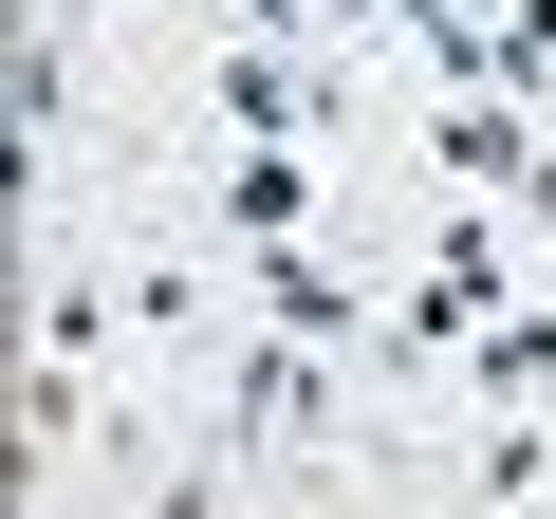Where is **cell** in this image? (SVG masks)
<instances>
[{"label": "cell", "mask_w": 556, "mask_h": 519, "mask_svg": "<svg viewBox=\"0 0 556 519\" xmlns=\"http://www.w3.org/2000/svg\"><path fill=\"white\" fill-rule=\"evenodd\" d=\"M427 167H445L464 204H519V186L556 167V112H519V93H427Z\"/></svg>", "instance_id": "6da1fadb"}, {"label": "cell", "mask_w": 556, "mask_h": 519, "mask_svg": "<svg viewBox=\"0 0 556 519\" xmlns=\"http://www.w3.org/2000/svg\"><path fill=\"white\" fill-rule=\"evenodd\" d=\"M223 445H334V353L241 334V353H223Z\"/></svg>", "instance_id": "7a4b0ae2"}, {"label": "cell", "mask_w": 556, "mask_h": 519, "mask_svg": "<svg viewBox=\"0 0 556 519\" xmlns=\"http://www.w3.org/2000/svg\"><path fill=\"white\" fill-rule=\"evenodd\" d=\"M204 93H223V130H241V149H353V93H334V75H298V56H260V38H241V56H204Z\"/></svg>", "instance_id": "3957f363"}, {"label": "cell", "mask_w": 556, "mask_h": 519, "mask_svg": "<svg viewBox=\"0 0 556 519\" xmlns=\"http://www.w3.org/2000/svg\"><path fill=\"white\" fill-rule=\"evenodd\" d=\"M241 298H260V334H298V353H353V334H371V279H353L334 241H260Z\"/></svg>", "instance_id": "277c9868"}, {"label": "cell", "mask_w": 556, "mask_h": 519, "mask_svg": "<svg viewBox=\"0 0 556 519\" xmlns=\"http://www.w3.org/2000/svg\"><path fill=\"white\" fill-rule=\"evenodd\" d=\"M204 223L260 260V241H316V149H241V167H204Z\"/></svg>", "instance_id": "5b68a950"}, {"label": "cell", "mask_w": 556, "mask_h": 519, "mask_svg": "<svg viewBox=\"0 0 556 519\" xmlns=\"http://www.w3.org/2000/svg\"><path fill=\"white\" fill-rule=\"evenodd\" d=\"M464 390H482V408H538V390H556V298H501V316L464 334Z\"/></svg>", "instance_id": "8992f818"}, {"label": "cell", "mask_w": 556, "mask_h": 519, "mask_svg": "<svg viewBox=\"0 0 556 519\" xmlns=\"http://www.w3.org/2000/svg\"><path fill=\"white\" fill-rule=\"evenodd\" d=\"M204 334V260H130V353H186Z\"/></svg>", "instance_id": "52a82bcc"}, {"label": "cell", "mask_w": 556, "mask_h": 519, "mask_svg": "<svg viewBox=\"0 0 556 519\" xmlns=\"http://www.w3.org/2000/svg\"><path fill=\"white\" fill-rule=\"evenodd\" d=\"M112 334H130V279H56V298H38V353H75V371H93Z\"/></svg>", "instance_id": "ba28073f"}, {"label": "cell", "mask_w": 556, "mask_h": 519, "mask_svg": "<svg viewBox=\"0 0 556 519\" xmlns=\"http://www.w3.org/2000/svg\"><path fill=\"white\" fill-rule=\"evenodd\" d=\"M427 279H445L464 316H501V223H482V204H464V223H427Z\"/></svg>", "instance_id": "9c48e42d"}, {"label": "cell", "mask_w": 556, "mask_h": 519, "mask_svg": "<svg viewBox=\"0 0 556 519\" xmlns=\"http://www.w3.org/2000/svg\"><path fill=\"white\" fill-rule=\"evenodd\" d=\"M75 427H93V371H75V353H38V371H20V445H38V464H56V445H75Z\"/></svg>", "instance_id": "30bf717a"}, {"label": "cell", "mask_w": 556, "mask_h": 519, "mask_svg": "<svg viewBox=\"0 0 556 519\" xmlns=\"http://www.w3.org/2000/svg\"><path fill=\"white\" fill-rule=\"evenodd\" d=\"M519 241H538V260H556V167H538V186H519Z\"/></svg>", "instance_id": "8fae6325"}, {"label": "cell", "mask_w": 556, "mask_h": 519, "mask_svg": "<svg viewBox=\"0 0 556 519\" xmlns=\"http://www.w3.org/2000/svg\"><path fill=\"white\" fill-rule=\"evenodd\" d=\"M482 519H519V501H482Z\"/></svg>", "instance_id": "7c38bea8"}]
</instances>
